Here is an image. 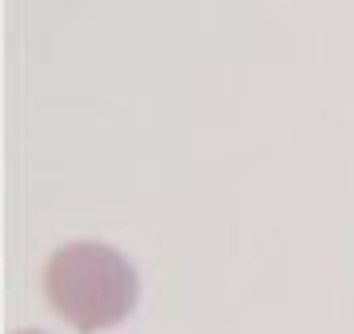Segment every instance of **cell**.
<instances>
[{
  "instance_id": "obj_2",
  "label": "cell",
  "mask_w": 354,
  "mask_h": 334,
  "mask_svg": "<svg viewBox=\"0 0 354 334\" xmlns=\"http://www.w3.org/2000/svg\"><path fill=\"white\" fill-rule=\"evenodd\" d=\"M17 334H44V331H17Z\"/></svg>"
},
{
  "instance_id": "obj_1",
  "label": "cell",
  "mask_w": 354,
  "mask_h": 334,
  "mask_svg": "<svg viewBox=\"0 0 354 334\" xmlns=\"http://www.w3.org/2000/svg\"><path fill=\"white\" fill-rule=\"evenodd\" d=\"M137 270L109 242H68L44 266L53 310L77 331H109L137 306Z\"/></svg>"
}]
</instances>
